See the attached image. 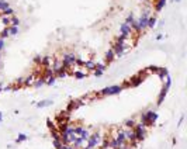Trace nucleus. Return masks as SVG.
Instances as JSON below:
<instances>
[{
	"instance_id": "5",
	"label": "nucleus",
	"mask_w": 187,
	"mask_h": 149,
	"mask_svg": "<svg viewBox=\"0 0 187 149\" xmlns=\"http://www.w3.org/2000/svg\"><path fill=\"white\" fill-rule=\"evenodd\" d=\"M100 142H101V135H100V132L99 131H96L93 132V134H90V137H89L87 139V146L89 149H94V148H97L100 145Z\"/></svg>"
},
{
	"instance_id": "42",
	"label": "nucleus",
	"mask_w": 187,
	"mask_h": 149,
	"mask_svg": "<svg viewBox=\"0 0 187 149\" xmlns=\"http://www.w3.org/2000/svg\"><path fill=\"white\" fill-rule=\"evenodd\" d=\"M173 1H176V3H179V1H180V0H173Z\"/></svg>"
},
{
	"instance_id": "11",
	"label": "nucleus",
	"mask_w": 187,
	"mask_h": 149,
	"mask_svg": "<svg viewBox=\"0 0 187 149\" xmlns=\"http://www.w3.org/2000/svg\"><path fill=\"white\" fill-rule=\"evenodd\" d=\"M52 62H53L52 56H42V59H41V62H40V65H41V68H42V69H48V68H51Z\"/></svg>"
},
{
	"instance_id": "26",
	"label": "nucleus",
	"mask_w": 187,
	"mask_h": 149,
	"mask_svg": "<svg viewBox=\"0 0 187 149\" xmlns=\"http://www.w3.org/2000/svg\"><path fill=\"white\" fill-rule=\"evenodd\" d=\"M55 80H56V76L52 74V76H49V77L45 79V85H47V86H52L53 83H55Z\"/></svg>"
},
{
	"instance_id": "10",
	"label": "nucleus",
	"mask_w": 187,
	"mask_h": 149,
	"mask_svg": "<svg viewBox=\"0 0 187 149\" xmlns=\"http://www.w3.org/2000/svg\"><path fill=\"white\" fill-rule=\"evenodd\" d=\"M142 80H144V76H142V73L139 74V76H135V77H131L127 83L129 85V87H135V86H138L139 83H142Z\"/></svg>"
},
{
	"instance_id": "1",
	"label": "nucleus",
	"mask_w": 187,
	"mask_h": 149,
	"mask_svg": "<svg viewBox=\"0 0 187 149\" xmlns=\"http://www.w3.org/2000/svg\"><path fill=\"white\" fill-rule=\"evenodd\" d=\"M124 85H113V86H107L104 89H101L99 93H96V96H114L118 94L124 90Z\"/></svg>"
},
{
	"instance_id": "17",
	"label": "nucleus",
	"mask_w": 187,
	"mask_h": 149,
	"mask_svg": "<svg viewBox=\"0 0 187 149\" xmlns=\"http://www.w3.org/2000/svg\"><path fill=\"white\" fill-rule=\"evenodd\" d=\"M0 16L1 17H12V16H14V9L13 7H9L4 12H0Z\"/></svg>"
},
{
	"instance_id": "18",
	"label": "nucleus",
	"mask_w": 187,
	"mask_h": 149,
	"mask_svg": "<svg viewBox=\"0 0 187 149\" xmlns=\"http://www.w3.org/2000/svg\"><path fill=\"white\" fill-rule=\"evenodd\" d=\"M135 18H136V17L134 16V13H129L128 16H127V18H125V21H124V23L128 24L129 27H131V25H132V23L135 21Z\"/></svg>"
},
{
	"instance_id": "7",
	"label": "nucleus",
	"mask_w": 187,
	"mask_h": 149,
	"mask_svg": "<svg viewBox=\"0 0 187 149\" xmlns=\"http://www.w3.org/2000/svg\"><path fill=\"white\" fill-rule=\"evenodd\" d=\"M113 138L117 141L118 146H120V145H124V143H127V139H125V134H124V129H118V131L116 132V135H114Z\"/></svg>"
},
{
	"instance_id": "36",
	"label": "nucleus",
	"mask_w": 187,
	"mask_h": 149,
	"mask_svg": "<svg viewBox=\"0 0 187 149\" xmlns=\"http://www.w3.org/2000/svg\"><path fill=\"white\" fill-rule=\"evenodd\" d=\"M4 45H6L4 40H3V38H0V54H1V51L4 49Z\"/></svg>"
},
{
	"instance_id": "13",
	"label": "nucleus",
	"mask_w": 187,
	"mask_h": 149,
	"mask_svg": "<svg viewBox=\"0 0 187 149\" xmlns=\"http://www.w3.org/2000/svg\"><path fill=\"white\" fill-rule=\"evenodd\" d=\"M83 68L86 69V70L93 72L94 69H96V62H94V61H84V63H83Z\"/></svg>"
},
{
	"instance_id": "3",
	"label": "nucleus",
	"mask_w": 187,
	"mask_h": 149,
	"mask_svg": "<svg viewBox=\"0 0 187 149\" xmlns=\"http://www.w3.org/2000/svg\"><path fill=\"white\" fill-rule=\"evenodd\" d=\"M148 128L149 127L145 125V124H142V122H136L134 127V132H135V137H136V141L141 142V141H144L146 137V134H148Z\"/></svg>"
},
{
	"instance_id": "8",
	"label": "nucleus",
	"mask_w": 187,
	"mask_h": 149,
	"mask_svg": "<svg viewBox=\"0 0 187 149\" xmlns=\"http://www.w3.org/2000/svg\"><path fill=\"white\" fill-rule=\"evenodd\" d=\"M113 51H114V54H116V58H120V56H123L124 54L127 52V46L114 44V45H113Z\"/></svg>"
},
{
	"instance_id": "45",
	"label": "nucleus",
	"mask_w": 187,
	"mask_h": 149,
	"mask_svg": "<svg viewBox=\"0 0 187 149\" xmlns=\"http://www.w3.org/2000/svg\"><path fill=\"white\" fill-rule=\"evenodd\" d=\"M99 149H101V148H99Z\"/></svg>"
},
{
	"instance_id": "16",
	"label": "nucleus",
	"mask_w": 187,
	"mask_h": 149,
	"mask_svg": "<svg viewBox=\"0 0 187 149\" xmlns=\"http://www.w3.org/2000/svg\"><path fill=\"white\" fill-rule=\"evenodd\" d=\"M62 68H64V66H62V62H61V61H53L52 65H51V69H52L53 73H56V72L61 70Z\"/></svg>"
},
{
	"instance_id": "15",
	"label": "nucleus",
	"mask_w": 187,
	"mask_h": 149,
	"mask_svg": "<svg viewBox=\"0 0 187 149\" xmlns=\"http://www.w3.org/2000/svg\"><path fill=\"white\" fill-rule=\"evenodd\" d=\"M166 1L168 0H156V3H155V12L159 13L165 6H166Z\"/></svg>"
},
{
	"instance_id": "33",
	"label": "nucleus",
	"mask_w": 187,
	"mask_h": 149,
	"mask_svg": "<svg viewBox=\"0 0 187 149\" xmlns=\"http://www.w3.org/2000/svg\"><path fill=\"white\" fill-rule=\"evenodd\" d=\"M156 120H158V114H156V113H153V114L151 115V120H149V127L153 125V124L156 122Z\"/></svg>"
},
{
	"instance_id": "43",
	"label": "nucleus",
	"mask_w": 187,
	"mask_h": 149,
	"mask_svg": "<svg viewBox=\"0 0 187 149\" xmlns=\"http://www.w3.org/2000/svg\"><path fill=\"white\" fill-rule=\"evenodd\" d=\"M82 149H89V148H87V146H84V148H82Z\"/></svg>"
},
{
	"instance_id": "23",
	"label": "nucleus",
	"mask_w": 187,
	"mask_h": 149,
	"mask_svg": "<svg viewBox=\"0 0 187 149\" xmlns=\"http://www.w3.org/2000/svg\"><path fill=\"white\" fill-rule=\"evenodd\" d=\"M9 7H10V3L7 0H0V12H4Z\"/></svg>"
},
{
	"instance_id": "24",
	"label": "nucleus",
	"mask_w": 187,
	"mask_h": 149,
	"mask_svg": "<svg viewBox=\"0 0 187 149\" xmlns=\"http://www.w3.org/2000/svg\"><path fill=\"white\" fill-rule=\"evenodd\" d=\"M156 74H158L160 79H165V77L168 76V70H166L165 68H159V70L156 72Z\"/></svg>"
},
{
	"instance_id": "12",
	"label": "nucleus",
	"mask_w": 187,
	"mask_h": 149,
	"mask_svg": "<svg viewBox=\"0 0 187 149\" xmlns=\"http://www.w3.org/2000/svg\"><path fill=\"white\" fill-rule=\"evenodd\" d=\"M156 23H158V17L155 16V14H151L149 17H148V30H151V28H153L155 25H156Z\"/></svg>"
},
{
	"instance_id": "29",
	"label": "nucleus",
	"mask_w": 187,
	"mask_h": 149,
	"mask_svg": "<svg viewBox=\"0 0 187 149\" xmlns=\"http://www.w3.org/2000/svg\"><path fill=\"white\" fill-rule=\"evenodd\" d=\"M27 135H25V134H18V137L16 138V141H14V142L16 143H20V142H24V141H27Z\"/></svg>"
},
{
	"instance_id": "2",
	"label": "nucleus",
	"mask_w": 187,
	"mask_h": 149,
	"mask_svg": "<svg viewBox=\"0 0 187 149\" xmlns=\"http://www.w3.org/2000/svg\"><path fill=\"white\" fill-rule=\"evenodd\" d=\"M77 59V55L75 54V52L72 51H68L64 54V56H62V66H64L65 69H68L69 70L70 68H73V65H75V62H76Z\"/></svg>"
},
{
	"instance_id": "19",
	"label": "nucleus",
	"mask_w": 187,
	"mask_h": 149,
	"mask_svg": "<svg viewBox=\"0 0 187 149\" xmlns=\"http://www.w3.org/2000/svg\"><path fill=\"white\" fill-rule=\"evenodd\" d=\"M52 104V100H42L40 103H37V107L38 108H44V107H48V106H51Z\"/></svg>"
},
{
	"instance_id": "38",
	"label": "nucleus",
	"mask_w": 187,
	"mask_h": 149,
	"mask_svg": "<svg viewBox=\"0 0 187 149\" xmlns=\"http://www.w3.org/2000/svg\"><path fill=\"white\" fill-rule=\"evenodd\" d=\"M41 59H42L41 55H37V56H35V62H41Z\"/></svg>"
},
{
	"instance_id": "25",
	"label": "nucleus",
	"mask_w": 187,
	"mask_h": 149,
	"mask_svg": "<svg viewBox=\"0 0 187 149\" xmlns=\"http://www.w3.org/2000/svg\"><path fill=\"white\" fill-rule=\"evenodd\" d=\"M10 37V33H9V28L7 27H4V28L0 31V38H3V40H6V38H9Z\"/></svg>"
},
{
	"instance_id": "44",
	"label": "nucleus",
	"mask_w": 187,
	"mask_h": 149,
	"mask_svg": "<svg viewBox=\"0 0 187 149\" xmlns=\"http://www.w3.org/2000/svg\"><path fill=\"white\" fill-rule=\"evenodd\" d=\"M142 1H145V0H142Z\"/></svg>"
},
{
	"instance_id": "30",
	"label": "nucleus",
	"mask_w": 187,
	"mask_h": 149,
	"mask_svg": "<svg viewBox=\"0 0 187 149\" xmlns=\"http://www.w3.org/2000/svg\"><path fill=\"white\" fill-rule=\"evenodd\" d=\"M135 124H136V121L134 118H129V120L125 121V128H134Z\"/></svg>"
},
{
	"instance_id": "34",
	"label": "nucleus",
	"mask_w": 187,
	"mask_h": 149,
	"mask_svg": "<svg viewBox=\"0 0 187 149\" xmlns=\"http://www.w3.org/2000/svg\"><path fill=\"white\" fill-rule=\"evenodd\" d=\"M93 72H94V76H96V77H101L103 73H104V70H100V69H94Z\"/></svg>"
},
{
	"instance_id": "21",
	"label": "nucleus",
	"mask_w": 187,
	"mask_h": 149,
	"mask_svg": "<svg viewBox=\"0 0 187 149\" xmlns=\"http://www.w3.org/2000/svg\"><path fill=\"white\" fill-rule=\"evenodd\" d=\"M7 28H9V33H10V37H12V35H17L18 34V25H9V27H7Z\"/></svg>"
},
{
	"instance_id": "20",
	"label": "nucleus",
	"mask_w": 187,
	"mask_h": 149,
	"mask_svg": "<svg viewBox=\"0 0 187 149\" xmlns=\"http://www.w3.org/2000/svg\"><path fill=\"white\" fill-rule=\"evenodd\" d=\"M68 73H69V70H68V69H65V68H62L61 70H58V72L55 73V76H56V77H66Z\"/></svg>"
},
{
	"instance_id": "32",
	"label": "nucleus",
	"mask_w": 187,
	"mask_h": 149,
	"mask_svg": "<svg viewBox=\"0 0 187 149\" xmlns=\"http://www.w3.org/2000/svg\"><path fill=\"white\" fill-rule=\"evenodd\" d=\"M52 143H53V146H55V149H59L61 146H62V141H61V138H59V139H52Z\"/></svg>"
},
{
	"instance_id": "28",
	"label": "nucleus",
	"mask_w": 187,
	"mask_h": 149,
	"mask_svg": "<svg viewBox=\"0 0 187 149\" xmlns=\"http://www.w3.org/2000/svg\"><path fill=\"white\" fill-rule=\"evenodd\" d=\"M166 94H168V90L162 89V92H160V94H159V98H158V104H162V103H163L165 97H166Z\"/></svg>"
},
{
	"instance_id": "35",
	"label": "nucleus",
	"mask_w": 187,
	"mask_h": 149,
	"mask_svg": "<svg viewBox=\"0 0 187 149\" xmlns=\"http://www.w3.org/2000/svg\"><path fill=\"white\" fill-rule=\"evenodd\" d=\"M47 125L49 127V129H55V128H56V127H55V124H53V122H52L51 120H48V121H47Z\"/></svg>"
},
{
	"instance_id": "41",
	"label": "nucleus",
	"mask_w": 187,
	"mask_h": 149,
	"mask_svg": "<svg viewBox=\"0 0 187 149\" xmlns=\"http://www.w3.org/2000/svg\"><path fill=\"white\" fill-rule=\"evenodd\" d=\"M1 90H3V86H1V85H0V93H1Z\"/></svg>"
},
{
	"instance_id": "4",
	"label": "nucleus",
	"mask_w": 187,
	"mask_h": 149,
	"mask_svg": "<svg viewBox=\"0 0 187 149\" xmlns=\"http://www.w3.org/2000/svg\"><path fill=\"white\" fill-rule=\"evenodd\" d=\"M151 16V13H149V9H145L144 12L141 13V16L136 18V24H138V28H139L141 33H144L148 30V17Z\"/></svg>"
},
{
	"instance_id": "31",
	"label": "nucleus",
	"mask_w": 187,
	"mask_h": 149,
	"mask_svg": "<svg viewBox=\"0 0 187 149\" xmlns=\"http://www.w3.org/2000/svg\"><path fill=\"white\" fill-rule=\"evenodd\" d=\"M73 76H75L76 79H79V80H80V79H84L87 74L84 73V72H80V70H77V72H75V73H73Z\"/></svg>"
},
{
	"instance_id": "9",
	"label": "nucleus",
	"mask_w": 187,
	"mask_h": 149,
	"mask_svg": "<svg viewBox=\"0 0 187 149\" xmlns=\"http://www.w3.org/2000/svg\"><path fill=\"white\" fill-rule=\"evenodd\" d=\"M153 113H155L153 110H148V111H145V113H142V114H141V121L139 122H142V124H145V125L149 127V120H151V115H152Z\"/></svg>"
},
{
	"instance_id": "37",
	"label": "nucleus",
	"mask_w": 187,
	"mask_h": 149,
	"mask_svg": "<svg viewBox=\"0 0 187 149\" xmlns=\"http://www.w3.org/2000/svg\"><path fill=\"white\" fill-rule=\"evenodd\" d=\"M59 149H73V148H72L70 145H66V143H62V146H61V148H59Z\"/></svg>"
},
{
	"instance_id": "39",
	"label": "nucleus",
	"mask_w": 187,
	"mask_h": 149,
	"mask_svg": "<svg viewBox=\"0 0 187 149\" xmlns=\"http://www.w3.org/2000/svg\"><path fill=\"white\" fill-rule=\"evenodd\" d=\"M156 40H158V41L162 40V34H158V35H156Z\"/></svg>"
},
{
	"instance_id": "6",
	"label": "nucleus",
	"mask_w": 187,
	"mask_h": 149,
	"mask_svg": "<svg viewBox=\"0 0 187 149\" xmlns=\"http://www.w3.org/2000/svg\"><path fill=\"white\" fill-rule=\"evenodd\" d=\"M120 35H123L125 38H129V35H132V30H131V27H129L128 24L123 23L120 25Z\"/></svg>"
},
{
	"instance_id": "27",
	"label": "nucleus",
	"mask_w": 187,
	"mask_h": 149,
	"mask_svg": "<svg viewBox=\"0 0 187 149\" xmlns=\"http://www.w3.org/2000/svg\"><path fill=\"white\" fill-rule=\"evenodd\" d=\"M9 18H10V25H18V27H20V23H21V21H20L18 17L12 16V17H9Z\"/></svg>"
},
{
	"instance_id": "40",
	"label": "nucleus",
	"mask_w": 187,
	"mask_h": 149,
	"mask_svg": "<svg viewBox=\"0 0 187 149\" xmlns=\"http://www.w3.org/2000/svg\"><path fill=\"white\" fill-rule=\"evenodd\" d=\"M1 121H3V113L0 111V122H1Z\"/></svg>"
},
{
	"instance_id": "22",
	"label": "nucleus",
	"mask_w": 187,
	"mask_h": 149,
	"mask_svg": "<svg viewBox=\"0 0 187 149\" xmlns=\"http://www.w3.org/2000/svg\"><path fill=\"white\" fill-rule=\"evenodd\" d=\"M44 85H45V79H44L42 76H40V77L34 82V85H32V86H34V87H41V86H44Z\"/></svg>"
},
{
	"instance_id": "14",
	"label": "nucleus",
	"mask_w": 187,
	"mask_h": 149,
	"mask_svg": "<svg viewBox=\"0 0 187 149\" xmlns=\"http://www.w3.org/2000/svg\"><path fill=\"white\" fill-rule=\"evenodd\" d=\"M116 59V54H114V51H113V48H110L108 51L105 52V62H113Z\"/></svg>"
}]
</instances>
